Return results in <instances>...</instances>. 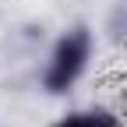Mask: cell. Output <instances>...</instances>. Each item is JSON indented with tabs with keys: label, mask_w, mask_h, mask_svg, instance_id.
I'll return each mask as SVG.
<instances>
[{
	"label": "cell",
	"mask_w": 127,
	"mask_h": 127,
	"mask_svg": "<svg viewBox=\"0 0 127 127\" xmlns=\"http://www.w3.org/2000/svg\"><path fill=\"white\" fill-rule=\"evenodd\" d=\"M92 28L88 25H74L67 28L64 35L53 42L50 57H46V67H42V92L50 95H64L78 78L85 74L88 60H92Z\"/></svg>",
	"instance_id": "1"
},
{
	"label": "cell",
	"mask_w": 127,
	"mask_h": 127,
	"mask_svg": "<svg viewBox=\"0 0 127 127\" xmlns=\"http://www.w3.org/2000/svg\"><path fill=\"white\" fill-rule=\"evenodd\" d=\"M50 127H120V120L109 113V109H78V113L60 117Z\"/></svg>",
	"instance_id": "2"
}]
</instances>
